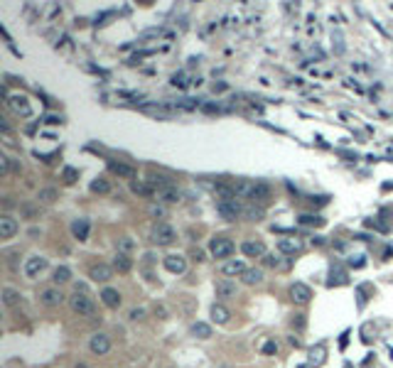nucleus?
<instances>
[{"label":"nucleus","instance_id":"1","mask_svg":"<svg viewBox=\"0 0 393 368\" xmlns=\"http://www.w3.org/2000/svg\"><path fill=\"white\" fill-rule=\"evenodd\" d=\"M69 307H71V312L79 314V317H96V304L91 300L86 292H74L71 297H69Z\"/></svg>","mask_w":393,"mask_h":368},{"label":"nucleus","instance_id":"2","mask_svg":"<svg viewBox=\"0 0 393 368\" xmlns=\"http://www.w3.org/2000/svg\"><path fill=\"white\" fill-rule=\"evenodd\" d=\"M234 241L231 238H224V236H216V238H212V243H209V253H212L214 258H229L231 253H234Z\"/></svg>","mask_w":393,"mask_h":368},{"label":"nucleus","instance_id":"3","mask_svg":"<svg viewBox=\"0 0 393 368\" xmlns=\"http://www.w3.org/2000/svg\"><path fill=\"white\" fill-rule=\"evenodd\" d=\"M216 211L221 214L226 221H236V219L244 214V209H241L238 199H221L219 204H216Z\"/></svg>","mask_w":393,"mask_h":368},{"label":"nucleus","instance_id":"4","mask_svg":"<svg viewBox=\"0 0 393 368\" xmlns=\"http://www.w3.org/2000/svg\"><path fill=\"white\" fill-rule=\"evenodd\" d=\"M175 238H177V231L170 223H157L155 231H153V243L157 245H170Z\"/></svg>","mask_w":393,"mask_h":368},{"label":"nucleus","instance_id":"5","mask_svg":"<svg viewBox=\"0 0 393 368\" xmlns=\"http://www.w3.org/2000/svg\"><path fill=\"white\" fill-rule=\"evenodd\" d=\"M162 265H165V270L172 273V275H182V273L187 270V258L177 256V253H170V256H165Z\"/></svg>","mask_w":393,"mask_h":368},{"label":"nucleus","instance_id":"6","mask_svg":"<svg viewBox=\"0 0 393 368\" xmlns=\"http://www.w3.org/2000/svg\"><path fill=\"white\" fill-rule=\"evenodd\" d=\"M40 302L45 307H59L64 302V295L59 287H45V290H40Z\"/></svg>","mask_w":393,"mask_h":368},{"label":"nucleus","instance_id":"7","mask_svg":"<svg viewBox=\"0 0 393 368\" xmlns=\"http://www.w3.org/2000/svg\"><path fill=\"white\" fill-rule=\"evenodd\" d=\"M47 268V258H42V256H32V258H27L25 260V275L27 278H37L42 270Z\"/></svg>","mask_w":393,"mask_h":368},{"label":"nucleus","instance_id":"8","mask_svg":"<svg viewBox=\"0 0 393 368\" xmlns=\"http://www.w3.org/2000/svg\"><path fill=\"white\" fill-rule=\"evenodd\" d=\"M89 348L91 354H96V356H103V354H108V348H111V339L106 334H93L89 341Z\"/></svg>","mask_w":393,"mask_h":368},{"label":"nucleus","instance_id":"9","mask_svg":"<svg viewBox=\"0 0 393 368\" xmlns=\"http://www.w3.org/2000/svg\"><path fill=\"white\" fill-rule=\"evenodd\" d=\"M8 106H10L17 115H23V118H27V115L32 113V106H30V101L25 99V96H10V99H8Z\"/></svg>","mask_w":393,"mask_h":368},{"label":"nucleus","instance_id":"10","mask_svg":"<svg viewBox=\"0 0 393 368\" xmlns=\"http://www.w3.org/2000/svg\"><path fill=\"white\" fill-rule=\"evenodd\" d=\"M216 297L219 300H231V297H236V282H231L229 278H224V280H219L216 282Z\"/></svg>","mask_w":393,"mask_h":368},{"label":"nucleus","instance_id":"11","mask_svg":"<svg viewBox=\"0 0 393 368\" xmlns=\"http://www.w3.org/2000/svg\"><path fill=\"white\" fill-rule=\"evenodd\" d=\"M310 297H312V290L305 285V282H295L290 287V300L292 302H300V304H305V302H310Z\"/></svg>","mask_w":393,"mask_h":368},{"label":"nucleus","instance_id":"12","mask_svg":"<svg viewBox=\"0 0 393 368\" xmlns=\"http://www.w3.org/2000/svg\"><path fill=\"white\" fill-rule=\"evenodd\" d=\"M89 278L93 280V282H108V280L113 278V268H111V265H103V263H99V265H93V268L89 270Z\"/></svg>","mask_w":393,"mask_h":368},{"label":"nucleus","instance_id":"13","mask_svg":"<svg viewBox=\"0 0 393 368\" xmlns=\"http://www.w3.org/2000/svg\"><path fill=\"white\" fill-rule=\"evenodd\" d=\"M270 197V187L268 184H260V182H256V184H248V199L251 201H266Z\"/></svg>","mask_w":393,"mask_h":368},{"label":"nucleus","instance_id":"14","mask_svg":"<svg viewBox=\"0 0 393 368\" xmlns=\"http://www.w3.org/2000/svg\"><path fill=\"white\" fill-rule=\"evenodd\" d=\"M15 234H17V221L8 214H3L0 216V238H12Z\"/></svg>","mask_w":393,"mask_h":368},{"label":"nucleus","instance_id":"15","mask_svg":"<svg viewBox=\"0 0 393 368\" xmlns=\"http://www.w3.org/2000/svg\"><path fill=\"white\" fill-rule=\"evenodd\" d=\"M241 250H244V256H248V258H263L266 256V245L260 243V241H244V243H241Z\"/></svg>","mask_w":393,"mask_h":368},{"label":"nucleus","instance_id":"16","mask_svg":"<svg viewBox=\"0 0 393 368\" xmlns=\"http://www.w3.org/2000/svg\"><path fill=\"white\" fill-rule=\"evenodd\" d=\"M101 302L108 307V309H118L121 307V292L118 290H113V287H106V290L101 292Z\"/></svg>","mask_w":393,"mask_h":368},{"label":"nucleus","instance_id":"17","mask_svg":"<svg viewBox=\"0 0 393 368\" xmlns=\"http://www.w3.org/2000/svg\"><path fill=\"white\" fill-rule=\"evenodd\" d=\"M130 268H133V260H130V256L128 253H116V258H113V270H118V273H130Z\"/></svg>","mask_w":393,"mask_h":368},{"label":"nucleus","instance_id":"18","mask_svg":"<svg viewBox=\"0 0 393 368\" xmlns=\"http://www.w3.org/2000/svg\"><path fill=\"white\" fill-rule=\"evenodd\" d=\"M246 265H244V260H226L224 265H221V273L224 275H244L246 273Z\"/></svg>","mask_w":393,"mask_h":368},{"label":"nucleus","instance_id":"19","mask_svg":"<svg viewBox=\"0 0 393 368\" xmlns=\"http://www.w3.org/2000/svg\"><path fill=\"white\" fill-rule=\"evenodd\" d=\"M71 234L77 236L79 241H86L89 238V221L86 219H77V221L71 223Z\"/></svg>","mask_w":393,"mask_h":368},{"label":"nucleus","instance_id":"20","mask_svg":"<svg viewBox=\"0 0 393 368\" xmlns=\"http://www.w3.org/2000/svg\"><path fill=\"white\" fill-rule=\"evenodd\" d=\"M241 280H244V285H260V282H263V270L248 268L246 273L241 275Z\"/></svg>","mask_w":393,"mask_h":368},{"label":"nucleus","instance_id":"21","mask_svg":"<svg viewBox=\"0 0 393 368\" xmlns=\"http://www.w3.org/2000/svg\"><path fill=\"white\" fill-rule=\"evenodd\" d=\"M229 317H231V312L226 309L224 304H212V322L226 324V322H229Z\"/></svg>","mask_w":393,"mask_h":368},{"label":"nucleus","instance_id":"22","mask_svg":"<svg viewBox=\"0 0 393 368\" xmlns=\"http://www.w3.org/2000/svg\"><path fill=\"white\" fill-rule=\"evenodd\" d=\"M278 250L280 253H288V256L290 253H297L300 250V241H295V238H280L278 241Z\"/></svg>","mask_w":393,"mask_h":368},{"label":"nucleus","instance_id":"23","mask_svg":"<svg viewBox=\"0 0 393 368\" xmlns=\"http://www.w3.org/2000/svg\"><path fill=\"white\" fill-rule=\"evenodd\" d=\"M157 197H160L162 201H167V204H175V201H180V189L170 184V187H165V189L157 191Z\"/></svg>","mask_w":393,"mask_h":368},{"label":"nucleus","instance_id":"24","mask_svg":"<svg viewBox=\"0 0 393 368\" xmlns=\"http://www.w3.org/2000/svg\"><path fill=\"white\" fill-rule=\"evenodd\" d=\"M52 280H54V285H64V282L71 280V270H69L67 265H59V268L52 273Z\"/></svg>","mask_w":393,"mask_h":368},{"label":"nucleus","instance_id":"25","mask_svg":"<svg viewBox=\"0 0 393 368\" xmlns=\"http://www.w3.org/2000/svg\"><path fill=\"white\" fill-rule=\"evenodd\" d=\"M108 167H111V172H116L118 177H133L135 175V169L130 167V165H123V162H111Z\"/></svg>","mask_w":393,"mask_h":368},{"label":"nucleus","instance_id":"26","mask_svg":"<svg viewBox=\"0 0 393 368\" xmlns=\"http://www.w3.org/2000/svg\"><path fill=\"white\" fill-rule=\"evenodd\" d=\"M17 302H20V292L17 290H12V287H5L3 290V304L5 307H15Z\"/></svg>","mask_w":393,"mask_h":368},{"label":"nucleus","instance_id":"27","mask_svg":"<svg viewBox=\"0 0 393 368\" xmlns=\"http://www.w3.org/2000/svg\"><path fill=\"white\" fill-rule=\"evenodd\" d=\"M91 191H93V194H108V191H111V184H108V179H93V182H91Z\"/></svg>","mask_w":393,"mask_h":368},{"label":"nucleus","instance_id":"28","mask_svg":"<svg viewBox=\"0 0 393 368\" xmlns=\"http://www.w3.org/2000/svg\"><path fill=\"white\" fill-rule=\"evenodd\" d=\"M192 334L199 336V339H209V336H212V326L204 324V322H197L194 326H192Z\"/></svg>","mask_w":393,"mask_h":368},{"label":"nucleus","instance_id":"29","mask_svg":"<svg viewBox=\"0 0 393 368\" xmlns=\"http://www.w3.org/2000/svg\"><path fill=\"white\" fill-rule=\"evenodd\" d=\"M37 199L42 201V204H52V201L57 199V189H52V187H47V189H40V197Z\"/></svg>","mask_w":393,"mask_h":368},{"label":"nucleus","instance_id":"30","mask_svg":"<svg viewBox=\"0 0 393 368\" xmlns=\"http://www.w3.org/2000/svg\"><path fill=\"white\" fill-rule=\"evenodd\" d=\"M130 189L135 191V194H153V184H145V182H133L130 184Z\"/></svg>","mask_w":393,"mask_h":368},{"label":"nucleus","instance_id":"31","mask_svg":"<svg viewBox=\"0 0 393 368\" xmlns=\"http://www.w3.org/2000/svg\"><path fill=\"white\" fill-rule=\"evenodd\" d=\"M300 223H305V226H322V219H320V216H310V214H305V216H300Z\"/></svg>","mask_w":393,"mask_h":368},{"label":"nucleus","instance_id":"32","mask_svg":"<svg viewBox=\"0 0 393 368\" xmlns=\"http://www.w3.org/2000/svg\"><path fill=\"white\" fill-rule=\"evenodd\" d=\"M62 177H64V182L67 184H71V182H77V177H79V172L74 167H64V172H62Z\"/></svg>","mask_w":393,"mask_h":368},{"label":"nucleus","instance_id":"33","mask_svg":"<svg viewBox=\"0 0 393 368\" xmlns=\"http://www.w3.org/2000/svg\"><path fill=\"white\" fill-rule=\"evenodd\" d=\"M118 248H121V253H128V250H133V241H130L128 236H123V238L118 241Z\"/></svg>","mask_w":393,"mask_h":368},{"label":"nucleus","instance_id":"34","mask_svg":"<svg viewBox=\"0 0 393 368\" xmlns=\"http://www.w3.org/2000/svg\"><path fill=\"white\" fill-rule=\"evenodd\" d=\"M20 214L27 216V219H32V216H37V209H34L32 204H23V206H20Z\"/></svg>","mask_w":393,"mask_h":368},{"label":"nucleus","instance_id":"35","mask_svg":"<svg viewBox=\"0 0 393 368\" xmlns=\"http://www.w3.org/2000/svg\"><path fill=\"white\" fill-rule=\"evenodd\" d=\"M0 172H3V175H8V172H10V157L0 155Z\"/></svg>","mask_w":393,"mask_h":368},{"label":"nucleus","instance_id":"36","mask_svg":"<svg viewBox=\"0 0 393 368\" xmlns=\"http://www.w3.org/2000/svg\"><path fill=\"white\" fill-rule=\"evenodd\" d=\"M172 86H180V89H184V86H187L184 74H175V76H172Z\"/></svg>","mask_w":393,"mask_h":368},{"label":"nucleus","instance_id":"37","mask_svg":"<svg viewBox=\"0 0 393 368\" xmlns=\"http://www.w3.org/2000/svg\"><path fill=\"white\" fill-rule=\"evenodd\" d=\"M275 351H278V344L275 341H266L263 344V354H275Z\"/></svg>","mask_w":393,"mask_h":368},{"label":"nucleus","instance_id":"38","mask_svg":"<svg viewBox=\"0 0 393 368\" xmlns=\"http://www.w3.org/2000/svg\"><path fill=\"white\" fill-rule=\"evenodd\" d=\"M190 256L194 258L197 263H199V260H204V250H202V248H192V253H190Z\"/></svg>","mask_w":393,"mask_h":368},{"label":"nucleus","instance_id":"39","mask_svg":"<svg viewBox=\"0 0 393 368\" xmlns=\"http://www.w3.org/2000/svg\"><path fill=\"white\" fill-rule=\"evenodd\" d=\"M266 265H270V268H278V265H280V260H278L275 256H266Z\"/></svg>","mask_w":393,"mask_h":368},{"label":"nucleus","instance_id":"40","mask_svg":"<svg viewBox=\"0 0 393 368\" xmlns=\"http://www.w3.org/2000/svg\"><path fill=\"white\" fill-rule=\"evenodd\" d=\"M143 317H145L143 309H133V312H130V319H143Z\"/></svg>","mask_w":393,"mask_h":368},{"label":"nucleus","instance_id":"41","mask_svg":"<svg viewBox=\"0 0 393 368\" xmlns=\"http://www.w3.org/2000/svg\"><path fill=\"white\" fill-rule=\"evenodd\" d=\"M150 214H153V216H162L165 211H162V209H157V206H153V209H150Z\"/></svg>","mask_w":393,"mask_h":368}]
</instances>
